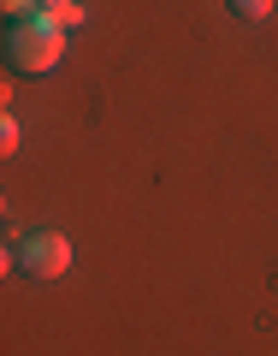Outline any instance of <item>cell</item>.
I'll return each instance as SVG.
<instances>
[{"instance_id": "6da1fadb", "label": "cell", "mask_w": 278, "mask_h": 356, "mask_svg": "<svg viewBox=\"0 0 278 356\" xmlns=\"http://www.w3.org/2000/svg\"><path fill=\"white\" fill-rule=\"evenodd\" d=\"M60 54H65V30L53 24L48 13H30V18H18L12 30H6V65L12 72H53L60 65Z\"/></svg>"}, {"instance_id": "7a4b0ae2", "label": "cell", "mask_w": 278, "mask_h": 356, "mask_svg": "<svg viewBox=\"0 0 278 356\" xmlns=\"http://www.w3.org/2000/svg\"><path fill=\"white\" fill-rule=\"evenodd\" d=\"M6 261L24 267L30 280H60L65 267H71V243H65L60 232H24L18 250H6Z\"/></svg>"}, {"instance_id": "3957f363", "label": "cell", "mask_w": 278, "mask_h": 356, "mask_svg": "<svg viewBox=\"0 0 278 356\" xmlns=\"http://www.w3.org/2000/svg\"><path fill=\"white\" fill-rule=\"evenodd\" d=\"M42 13H48L60 30H77L83 24V0H53V6H42Z\"/></svg>"}, {"instance_id": "277c9868", "label": "cell", "mask_w": 278, "mask_h": 356, "mask_svg": "<svg viewBox=\"0 0 278 356\" xmlns=\"http://www.w3.org/2000/svg\"><path fill=\"white\" fill-rule=\"evenodd\" d=\"M231 13L254 24V18H266V13H272V0H231Z\"/></svg>"}, {"instance_id": "5b68a950", "label": "cell", "mask_w": 278, "mask_h": 356, "mask_svg": "<svg viewBox=\"0 0 278 356\" xmlns=\"http://www.w3.org/2000/svg\"><path fill=\"white\" fill-rule=\"evenodd\" d=\"M0 6L12 13V24H18V18H30V13H42V0H0Z\"/></svg>"}, {"instance_id": "8992f818", "label": "cell", "mask_w": 278, "mask_h": 356, "mask_svg": "<svg viewBox=\"0 0 278 356\" xmlns=\"http://www.w3.org/2000/svg\"><path fill=\"white\" fill-rule=\"evenodd\" d=\"M0 149H18V119H12V113L0 119Z\"/></svg>"}, {"instance_id": "52a82bcc", "label": "cell", "mask_w": 278, "mask_h": 356, "mask_svg": "<svg viewBox=\"0 0 278 356\" xmlns=\"http://www.w3.org/2000/svg\"><path fill=\"white\" fill-rule=\"evenodd\" d=\"M42 6H53V0H42Z\"/></svg>"}]
</instances>
